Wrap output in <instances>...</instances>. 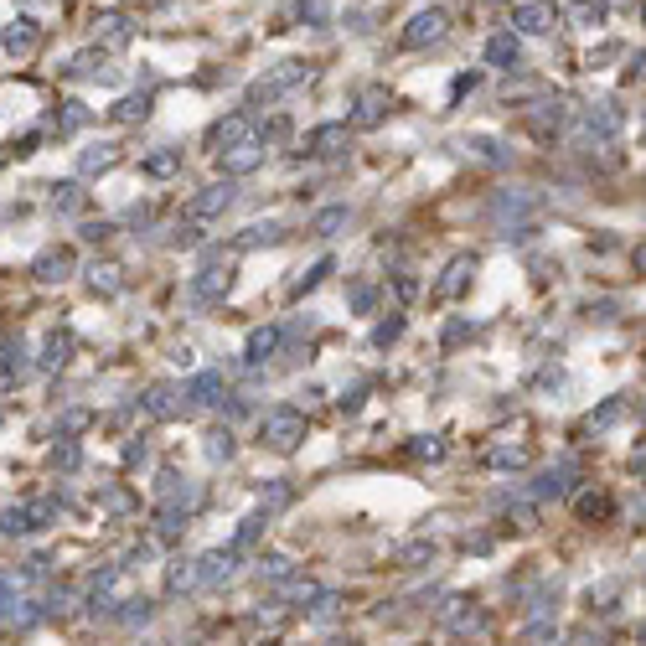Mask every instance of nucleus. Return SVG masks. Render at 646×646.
I'll return each instance as SVG.
<instances>
[{"label":"nucleus","mask_w":646,"mask_h":646,"mask_svg":"<svg viewBox=\"0 0 646 646\" xmlns=\"http://www.w3.org/2000/svg\"><path fill=\"white\" fill-rule=\"evenodd\" d=\"M342 228H347V207H326V212H316V218H311V233L316 238H336Z\"/></svg>","instance_id":"37"},{"label":"nucleus","mask_w":646,"mask_h":646,"mask_svg":"<svg viewBox=\"0 0 646 646\" xmlns=\"http://www.w3.org/2000/svg\"><path fill=\"white\" fill-rule=\"evenodd\" d=\"M140 171H145V176H156V181L176 176V171H181V150H150V156L140 161Z\"/></svg>","instance_id":"29"},{"label":"nucleus","mask_w":646,"mask_h":646,"mask_svg":"<svg viewBox=\"0 0 646 646\" xmlns=\"http://www.w3.org/2000/svg\"><path fill=\"white\" fill-rule=\"evenodd\" d=\"M238 202V187H233V181L223 176V181H212V187H202L187 207H181V223H176V249H192V243H202L207 238V228L212 223H218L223 218V212Z\"/></svg>","instance_id":"1"},{"label":"nucleus","mask_w":646,"mask_h":646,"mask_svg":"<svg viewBox=\"0 0 646 646\" xmlns=\"http://www.w3.org/2000/svg\"><path fill=\"white\" fill-rule=\"evenodd\" d=\"M233 290V264H202L192 274V300L197 305H218Z\"/></svg>","instance_id":"7"},{"label":"nucleus","mask_w":646,"mask_h":646,"mask_svg":"<svg viewBox=\"0 0 646 646\" xmlns=\"http://www.w3.org/2000/svg\"><path fill=\"white\" fill-rule=\"evenodd\" d=\"M311 63L305 57H285V63H274L264 78H254L249 83V109H269V104H280L290 88H300V83H311Z\"/></svg>","instance_id":"2"},{"label":"nucleus","mask_w":646,"mask_h":646,"mask_svg":"<svg viewBox=\"0 0 646 646\" xmlns=\"http://www.w3.org/2000/svg\"><path fill=\"white\" fill-rule=\"evenodd\" d=\"M564 11V21H574V26H600L605 21V6L600 0H569V6H559Z\"/></svg>","instance_id":"32"},{"label":"nucleus","mask_w":646,"mask_h":646,"mask_svg":"<svg viewBox=\"0 0 646 646\" xmlns=\"http://www.w3.org/2000/svg\"><path fill=\"white\" fill-rule=\"evenodd\" d=\"M393 290H398V300H409L414 295V280H409V274H393Z\"/></svg>","instance_id":"52"},{"label":"nucleus","mask_w":646,"mask_h":646,"mask_svg":"<svg viewBox=\"0 0 646 646\" xmlns=\"http://www.w3.org/2000/svg\"><path fill=\"white\" fill-rule=\"evenodd\" d=\"M466 336H476V326H471V321H455V326L445 331V347H455V342H466Z\"/></svg>","instance_id":"49"},{"label":"nucleus","mask_w":646,"mask_h":646,"mask_svg":"<svg viewBox=\"0 0 646 646\" xmlns=\"http://www.w3.org/2000/svg\"><path fill=\"white\" fill-rule=\"evenodd\" d=\"M285 228L280 223H249L238 238H233V254H249V249H269V243H280Z\"/></svg>","instance_id":"21"},{"label":"nucleus","mask_w":646,"mask_h":646,"mask_svg":"<svg viewBox=\"0 0 646 646\" xmlns=\"http://www.w3.org/2000/svg\"><path fill=\"white\" fill-rule=\"evenodd\" d=\"M32 274H37L42 285H63L68 274H73V249H42L32 259Z\"/></svg>","instance_id":"19"},{"label":"nucleus","mask_w":646,"mask_h":646,"mask_svg":"<svg viewBox=\"0 0 646 646\" xmlns=\"http://www.w3.org/2000/svg\"><path fill=\"white\" fill-rule=\"evenodd\" d=\"M445 32H450V11H445V6H424V11H414L409 26H404V47H409V52L435 47Z\"/></svg>","instance_id":"4"},{"label":"nucleus","mask_w":646,"mask_h":646,"mask_svg":"<svg viewBox=\"0 0 646 646\" xmlns=\"http://www.w3.org/2000/svg\"><path fill=\"white\" fill-rule=\"evenodd\" d=\"M621 125H626V114H621V104H590V114H584V130H590V140H615L621 135Z\"/></svg>","instance_id":"16"},{"label":"nucleus","mask_w":646,"mask_h":646,"mask_svg":"<svg viewBox=\"0 0 646 646\" xmlns=\"http://www.w3.org/2000/svg\"><path fill=\"white\" fill-rule=\"evenodd\" d=\"M398 331H404V316H393V321H383V326L373 331V347H388V342H398Z\"/></svg>","instance_id":"48"},{"label":"nucleus","mask_w":646,"mask_h":646,"mask_svg":"<svg viewBox=\"0 0 646 646\" xmlns=\"http://www.w3.org/2000/svg\"><path fill=\"white\" fill-rule=\"evenodd\" d=\"M280 326H254L249 331V342H243V362H249V367H259V362H269L274 352H280Z\"/></svg>","instance_id":"20"},{"label":"nucleus","mask_w":646,"mask_h":646,"mask_svg":"<svg viewBox=\"0 0 646 646\" xmlns=\"http://www.w3.org/2000/svg\"><path fill=\"white\" fill-rule=\"evenodd\" d=\"M233 559H238V553H207V559H197V564H192L197 584H223V579H233Z\"/></svg>","instance_id":"24"},{"label":"nucleus","mask_w":646,"mask_h":646,"mask_svg":"<svg viewBox=\"0 0 646 646\" xmlns=\"http://www.w3.org/2000/svg\"><path fill=\"white\" fill-rule=\"evenodd\" d=\"M119 161H125V150H119L114 140H99V145H88L78 156V176H109Z\"/></svg>","instance_id":"17"},{"label":"nucleus","mask_w":646,"mask_h":646,"mask_svg":"<svg viewBox=\"0 0 646 646\" xmlns=\"http://www.w3.org/2000/svg\"><path fill=\"white\" fill-rule=\"evenodd\" d=\"M94 42H99V52H104V47H109V52L130 47V42H135V21H130L125 11H99V16H94Z\"/></svg>","instance_id":"9"},{"label":"nucleus","mask_w":646,"mask_h":646,"mask_svg":"<svg viewBox=\"0 0 646 646\" xmlns=\"http://www.w3.org/2000/svg\"><path fill=\"white\" fill-rule=\"evenodd\" d=\"M181 398H192V404H223L228 388H223V378H218V373H197L187 388H181Z\"/></svg>","instance_id":"23"},{"label":"nucleus","mask_w":646,"mask_h":646,"mask_svg":"<svg viewBox=\"0 0 646 646\" xmlns=\"http://www.w3.org/2000/svg\"><path fill=\"white\" fill-rule=\"evenodd\" d=\"M512 26L522 37H548V32L564 26V11L553 6V0H522V6L512 11Z\"/></svg>","instance_id":"5"},{"label":"nucleus","mask_w":646,"mask_h":646,"mask_svg":"<svg viewBox=\"0 0 646 646\" xmlns=\"http://www.w3.org/2000/svg\"><path fill=\"white\" fill-rule=\"evenodd\" d=\"M347 150H352L347 125H316L311 140H305V156H316V161H336V156H347Z\"/></svg>","instance_id":"11"},{"label":"nucleus","mask_w":646,"mask_h":646,"mask_svg":"<svg viewBox=\"0 0 646 646\" xmlns=\"http://www.w3.org/2000/svg\"><path fill=\"white\" fill-rule=\"evenodd\" d=\"M114 233H119V228H114V223H104V218H99V223H83V243H109Z\"/></svg>","instance_id":"47"},{"label":"nucleus","mask_w":646,"mask_h":646,"mask_svg":"<svg viewBox=\"0 0 646 646\" xmlns=\"http://www.w3.org/2000/svg\"><path fill=\"white\" fill-rule=\"evenodd\" d=\"M187 584H197V574H192V564H187V559H181V564L166 574V590H187Z\"/></svg>","instance_id":"44"},{"label":"nucleus","mask_w":646,"mask_h":646,"mask_svg":"<svg viewBox=\"0 0 646 646\" xmlns=\"http://www.w3.org/2000/svg\"><path fill=\"white\" fill-rule=\"evenodd\" d=\"M621 414H626V398H610V404H605L600 414H590V419H584V429H605V424H615Z\"/></svg>","instance_id":"43"},{"label":"nucleus","mask_w":646,"mask_h":646,"mask_svg":"<svg viewBox=\"0 0 646 646\" xmlns=\"http://www.w3.org/2000/svg\"><path fill=\"white\" fill-rule=\"evenodd\" d=\"M52 517H57V502H26V507L0 512V533L21 538V533H37V528H47Z\"/></svg>","instance_id":"6"},{"label":"nucleus","mask_w":646,"mask_h":646,"mask_svg":"<svg viewBox=\"0 0 646 646\" xmlns=\"http://www.w3.org/2000/svg\"><path fill=\"white\" fill-rule=\"evenodd\" d=\"M373 300H378V290H373V285H352V311H357V316L373 311Z\"/></svg>","instance_id":"45"},{"label":"nucleus","mask_w":646,"mask_h":646,"mask_svg":"<svg viewBox=\"0 0 646 646\" xmlns=\"http://www.w3.org/2000/svg\"><path fill=\"white\" fill-rule=\"evenodd\" d=\"M435 543H429V538H414V543H404V548H398V564H409V569H424V564H435Z\"/></svg>","instance_id":"36"},{"label":"nucleus","mask_w":646,"mask_h":646,"mask_svg":"<svg viewBox=\"0 0 646 646\" xmlns=\"http://www.w3.org/2000/svg\"><path fill=\"white\" fill-rule=\"evenodd\" d=\"M52 466H63V471H73V466H78V445H73V440H63V445H52Z\"/></svg>","instance_id":"46"},{"label":"nucleus","mask_w":646,"mask_h":646,"mask_svg":"<svg viewBox=\"0 0 646 646\" xmlns=\"http://www.w3.org/2000/svg\"><path fill=\"white\" fill-rule=\"evenodd\" d=\"M471 150H476L481 161H497V166H502V161H512V156H507V145H502V140H491V135H471Z\"/></svg>","instance_id":"41"},{"label":"nucleus","mask_w":646,"mask_h":646,"mask_svg":"<svg viewBox=\"0 0 646 646\" xmlns=\"http://www.w3.org/2000/svg\"><path fill=\"white\" fill-rule=\"evenodd\" d=\"M218 166H223V176H228V181H238V176L259 171V166H264V135H249L243 145L223 150V156H218Z\"/></svg>","instance_id":"10"},{"label":"nucleus","mask_w":646,"mask_h":646,"mask_svg":"<svg viewBox=\"0 0 646 646\" xmlns=\"http://www.w3.org/2000/svg\"><path fill=\"white\" fill-rule=\"evenodd\" d=\"M574 512H579V522H600V517L615 512V502H610V491H579Z\"/></svg>","instance_id":"27"},{"label":"nucleus","mask_w":646,"mask_h":646,"mask_svg":"<svg viewBox=\"0 0 646 646\" xmlns=\"http://www.w3.org/2000/svg\"><path fill=\"white\" fill-rule=\"evenodd\" d=\"M569 476H574V460H564L559 471H543L538 476V497L548 502V497H569Z\"/></svg>","instance_id":"31"},{"label":"nucleus","mask_w":646,"mask_h":646,"mask_svg":"<svg viewBox=\"0 0 646 646\" xmlns=\"http://www.w3.org/2000/svg\"><path fill=\"white\" fill-rule=\"evenodd\" d=\"M471 274H476V254H455V259L445 264V274H440V285H435V295H440V300H455V295H466V285H471Z\"/></svg>","instance_id":"15"},{"label":"nucleus","mask_w":646,"mask_h":646,"mask_svg":"<svg viewBox=\"0 0 646 646\" xmlns=\"http://www.w3.org/2000/svg\"><path fill=\"white\" fill-rule=\"evenodd\" d=\"M63 73H73V78H114V73L104 68V52H99V47H94V52H78Z\"/></svg>","instance_id":"33"},{"label":"nucleus","mask_w":646,"mask_h":646,"mask_svg":"<svg viewBox=\"0 0 646 646\" xmlns=\"http://www.w3.org/2000/svg\"><path fill=\"white\" fill-rule=\"evenodd\" d=\"M300 21H326V6L321 0H300Z\"/></svg>","instance_id":"50"},{"label":"nucleus","mask_w":646,"mask_h":646,"mask_svg":"<svg viewBox=\"0 0 646 646\" xmlns=\"http://www.w3.org/2000/svg\"><path fill=\"white\" fill-rule=\"evenodd\" d=\"M140 404H145L150 419H176L181 409H187V404H181V388H176V383H150Z\"/></svg>","instance_id":"18"},{"label":"nucleus","mask_w":646,"mask_h":646,"mask_svg":"<svg viewBox=\"0 0 646 646\" xmlns=\"http://www.w3.org/2000/svg\"><path fill=\"white\" fill-rule=\"evenodd\" d=\"M68 357H73V336L68 331H52L47 336V342H42V367H47V373H57V367H68Z\"/></svg>","instance_id":"25"},{"label":"nucleus","mask_w":646,"mask_h":646,"mask_svg":"<svg viewBox=\"0 0 646 646\" xmlns=\"http://www.w3.org/2000/svg\"><path fill=\"white\" fill-rule=\"evenodd\" d=\"M254 135V125H249V114H228V119H218V125L207 130V150L212 156H223V150H233V145H243Z\"/></svg>","instance_id":"13"},{"label":"nucleus","mask_w":646,"mask_h":646,"mask_svg":"<svg viewBox=\"0 0 646 646\" xmlns=\"http://www.w3.org/2000/svg\"><path fill=\"white\" fill-rule=\"evenodd\" d=\"M233 429H207V460H233Z\"/></svg>","instance_id":"40"},{"label":"nucleus","mask_w":646,"mask_h":646,"mask_svg":"<svg viewBox=\"0 0 646 646\" xmlns=\"http://www.w3.org/2000/svg\"><path fill=\"white\" fill-rule=\"evenodd\" d=\"M331 269H336V264H331V254H326V259H316V264H311V269H305V274H300V280L290 285V295H305V290H316V285L326 280V274H331Z\"/></svg>","instance_id":"39"},{"label":"nucleus","mask_w":646,"mask_h":646,"mask_svg":"<svg viewBox=\"0 0 646 646\" xmlns=\"http://www.w3.org/2000/svg\"><path fill=\"white\" fill-rule=\"evenodd\" d=\"M145 114H150V94H125L109 109V119H119V125H140Z\"/></svg>","instance_id":"30"},{"label":"nucleus","mask_w":646,"mask_h":646,"mask_svg":"<svg viewBox=\"0 0 646 646\" xmlns=\"http://www.w3.org/2000/svg\"><path fill=\"white\" fill-rule=\"evenodd\" d=\"M259 435H264V445H269L274 455H290V450H300V440H305V414H300L295 404L269 409L264 424H259Z\"/></svg>","instance_id":"3"},{"label":"nucleus","mask_w":646,"mask_h":646,"mask_svg":"<svg viewBox=\"0 0 646 646\" xmlns=\"http://www.w3.org/2000/svg\"><path fill=\"white\" fill-rule=\"evenodd\" d=\"M564 125H569V104H564V99H543V104L528 109V130H533L538 140H553Z\"/></svg>","instance_id":"12"},{"label":"nucleus","mask_w":646,"mask_h":646,"mask_svg":"<svg viewBox=\"0 0 646 646\" xmlns=\"http://www.w3.org/2000/svg\"><path fill=\"white\" fill-rule=\"evenodd\" d=\"M88 285H94V295H119V290H125L119 264H94V269H88Z\"/></svg>","instance_id":"35"},{"label":"nucleus","mask_w":646,"mask_h":646,"mask_svg":"<svg viewBox=\"0 0 646 646\" xmlns=\"http://www.w3.org/2000/svg\"><path fill=\"white\" fill-rule=\"evenodd\" d=\"M486 6H507V0H486Z\"/></svg>","instance_id":"55"},{"label":"nucleus","mask_w":646,"mask_h":646,"mask_svg":"<svg viewBox=\"0 0 646 646\" xmlns=\"http://www.w3.org/2000/svg\"><path fill=\"white\" fill-rule=\"evenodd\" d=\"M533 450L528 445H497V450H486V466L491 471H517V466H528Z\"/></svg>","instance_id":"28"},{"label":"nucleus","mask_w":646,"mask_h":646,"mask_svg":"<svg viewBox=\"0 0 646 646\" xmlns=\"http://www.w3.org/2000/svg\"><path fill=\"white\" fill-rule=\"evenodd\" d=\"M52 207L57 212H83V187H78V181H57V187H52Z\"/></svg>","instance_id":"38"},{"label":"nucleus","mask_w":646,"mask_h":646,"mask_svg":"<svg viewBox=\"0 0 646 646\" xmlns=\"http://www.w3.org/2000/svg\"><path fill=\"white\" fill-rule=\"evenodd\" d=\"M63 114H57V135H68V130H83L88 119H94V109H88L83 99H68V104H57Z\"/></svg>","instance_id":"34"},{"label":"nucleus","mask_w":646,"mask_h":646,"mask_svg":"<svg viewBox=\"0 0 646 646\" xmlns=\"http://www.w3.org/2000/svg\"><path fill=\"white\" fill-rule=\"evenodd\" d=\"M388 109H393V94L388 88H362V94L352 99V130H373V125H383L388 119Z\"/></svg>","instance_id":"8"},{"label":"nucleus","mask_w":646,"mask_h":646,"mask_svg":"<svg viewBox=\"0 0 646 646\" xmlns=\"http://www.w3.org/2000/svg\"><path fill=\"white\" fill-rule=\"evenodd\" d=\"M156 497H161V507H187L192 497H197V486L187 481V476H176V471H161V486H156Z\"/></svg>","instance_id":"22"},{"label":"nucleus","mask_w":646,"mask_h":646,"mask_svg":"<svg viewBox=\"0 0 646 646\" xmlns=\"http://www.w3.org/2000/svg\"><path fill=\"white\" fill-rule=\"evenodd\" d=\"M491 207H497V212H522V207H533V197H497Z\"/></svg>","instance_id":"51"},{"label":"nucleus","mask_w":646,"mask_h":646,"mask_svg":"<svg viewBox=\"0 0 646 646\" xmlns=\"http://www.w3.org/2000/svg\"><path fill=\"white\" fill-rule=\"evenodd\" d=\"M0 42H6V52L11 57H32L37 47H42V26L32 21V16H16L6 32H0Z\"/></svg>","instance_id":"14"},{"label":"nucleus","mask_w":646,"mask_h":646,"mask_svg":"<svg viewBox=\"0 0 646 646\" xmlns=\"http://www.w3.org/2000/svg\"><path fill=\"white\" fill-rule=\"evenodd\" d=\"M610 6H636V0H610Z\"/></svg>","instance_id":"53"},{"label":"nucleus","mask_w":646,"mask_h":646,"mask_svg":"<svg viewBox=\"0 0 646 646\" xmlns=\"http://www.w3.org/2000/svg\"><path fill=\"white\" fill-rule=\"evenodd\" d=\"M6 161H11V150H0V166H6Z\"/></svg>","instance_id":"54"},{"label":"nucleus","mask_w":646,"mask_h":646,"mask_svg":"<svg viewBox=\"0 0 646 646\" xmlns=\"http://www.w3.org/2000/svg\"><path fill=\"white\" fill-rule=\"evenodd\" d=\"M409 455H414V460H440V455H445V440H440V435H419V440L409 445Z\"/></svg>","instance_id":"42"},{"label":"nucleus","mask_w":646,"mask_h":646,"mask_svg":"<svg viewBox=\"0 0 646 646\" xmlns=\"http://www.w3.org/2000/svg\"><path fill=\"white\" fill-rule=\"evenodd\" d=\"M517 57H522V47H517L512 32H497V37L486 42V63L491 68H517Z\"/></svg>","instance_id":"26"}]
</instances>
